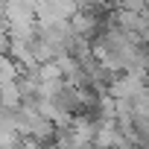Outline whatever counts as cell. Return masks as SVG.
<instances>
[{"mask_svg": "<svg viewBox=\"0 0 149 149\" xmlns=\"http://www.w3.org/2000/svg\"><path fill=\"white\" fill-rule=\"evenodd\" d=\"M129 149H137V146H129Z\"/></svg>", "mask_w": 149, "mask_h": 149, "instance_id": "5b68a950", "label": "cell"}, {"mask_svg": "<svg viewBox=\"0 0 149 149\" xmlns=\"http://www.w3.org/2000/svg\"><path fill=\"white\" fill-rule=\"evenodd\" d=\"M94 29V18L79 12V15H73V32H91Z\"/></svg>", "mask_w": 149, "mask_h": 149, "instance_id": "277c9868", "label": "cell"}, {"mask_svg": "<svg viewBox=\"0 0 149 149\" xmlns=\"http://www.w3.org/2000/svg\"><path fill=\"white\" fill-rule=\"evenodd\" d=\"M18 102H21V88L15 82L0 88V105H18Z\"/></svg>", "mask_w": 149, "mask_h": 149, "instance_id": "7a4b0ae2", "label": "cell"}, {"mask_svg": "<svg viewBox=\"0 0 149 149\" xmlns=\"http://www.w3.org/2000/svg\"><path fill=\"white\" fill-rule=\"evenodd\" d=\"M143 88H146V85H143V70H132V73H123L120 79H114L108 91H111L114 100H129V102H132Z\"/></svg>", "mask_w": 149, "mask_h": 149, "instance_id": "6da1fadb", "label": "cell"}, {"mask_svg": "<svg viewBox=\"0 0 149 149\" xmlns=\"http://www.w3.org/2000/svg\"><path fill=\"white\" fill-rule=\"evenodd\" d=\"M12 82H15V64L6 56H0V85H12Z\"/></svg>", "mask_w": 149, "mask_h": 149, "instance_id": "3957f363", "label": "cell"}]
</instances>
